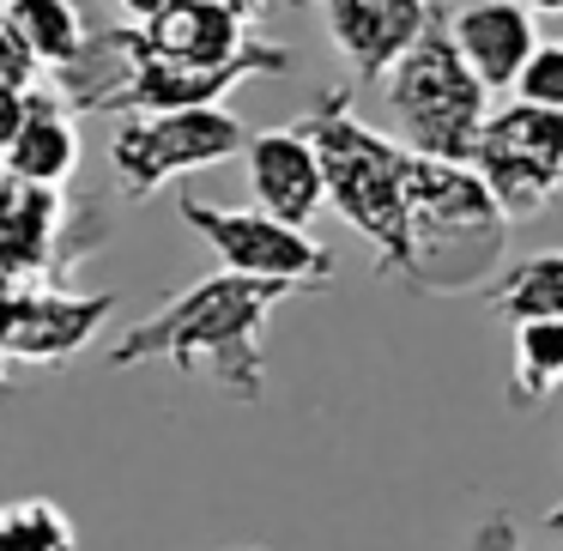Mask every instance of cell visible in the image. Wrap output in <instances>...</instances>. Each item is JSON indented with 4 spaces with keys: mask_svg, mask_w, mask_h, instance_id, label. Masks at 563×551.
<instances>
[{
    "mask_svg": "<svg viewBox=\"0 0 563 551\" xmlns=\"http://www.w3.org/2000/svg\"><path fill=\"white\" fill-rule=\"evenodd\" d=\"M285 297L297 291L279 279H249V273L219 267L207 279L183 285L158 316L134 321L110 345V364H170L183 376H207L231 400L255 406L267 394V328Z\"/></svg>",
    "mask_w": 563,
    "mask_h": 551,
    "instance_id": "6da1fadb",
    "label": "cell"
},
{
    "mask_svg": "<svg viewBox=\"0 0 563 551\" xmlns=\"http://www.w3.org/2000/svg\"><path fill=\"white\" fill-rule=\"evenodd\" d=\"M509 212L485 188V176L461 158H424L406 152V231H412V267L406 285L437 297H473L497 279L509 249Z\"/></svg>",
    "mask_w": 563,
    "mask_h": 551,
    "instance_id": "7a4b0ae2",
    "label": "cell"
},
{
    "mask_svg": "<svg viewBox=\"0 0 563 551\" xmlns=\"http://www.w3.org/2000/svg\"><path fill=\"white\" fill-rule=\"evenodd\" d=\"M321 158L328 212H340L369 249L382 279H406L412 267V231H406V146L352 110L345 91L316 98V110L297 122Z\"/></svg>",
    "mask_w": 563,
    "mask_h": 551,
    "instance_id": "3957f363",
    "label": "cell"
},
{
    "mask_svg": "<svg viewBox=\"0 0 563 551\" xmlns=\"http://www.w3.org/2000/svg\"><path fill=\"white\" fill-rule=\"evenodd\" d=\"M382 98H388L394 140H400L406 152L461 158V164L473 158V140H478L485 110H490V91L478 86V74L461 62L442 7H437V19L394 55V67L382 74Z\"/></svg>",
    "mask_w": 563,
    "mask_h": 551,
    "instance_id": "277c9868",
    "label": "cell"
},
{
    "mask_svg": "<svg viewBox=\"0 0 563 551\" xmlns=\"http://www.w3.org/2000/svg\"><path fill=\"white\" fill-rule=\"evenodd\" d=\"M103 49L115 55V79L110 86H91L79 98V110H128V115H146V110H200V103H224L236 86L249 79H279L291 74V49L267 37H249L231 62H170V55H152L140 43L134 25H115L103 37Z\"/></svg>",
    "mask_w": 563,
    "mask_h": 551,
    "instance_id": "5b68a950",
    "label": "cell"
},
{
    "mask_svg": "<svg viewBox=\"0 0 563 551\" xmlns=\"http://www.w3.org/2000/svg\"><path fill=\"white\" fill-rule=\"evenodd\" d=\"M249 128L236 122L224 103H200V110H146L128 115L110 140V170L128 200H146L158 188L183 183L195 170H219L224 158H243Z\"/></svg>",
    "mask_w": 563,
    "mask_h": 551,
    "instance_id": "8992f818",
    "label": "cell"
},
{
    "mask_svg": "<svg viewBox=\"0 0 563 551\" xmlns=\"http://www.w3.org/2000/svg\"><path fill=\"white\" fill-rule=\"evenodd\" d=\"M473 164L509 219H539L563 195V115L539 103H497L473 140Z\"/></svg>",
    "mask_w": 563,
    "mask_h": 551,
    "instance_id": "52a82bcc",
    "label": "cell"
},
{
    "mask_svg": "<svg viewBox=\"0 0 563 551\" xmlns=\"http://www.w3.org/2000/svg\"><path fill=\"white\" fill-rule=\"evenodd\" d=\"M176 219L219 255V267L249 279H279L291 291L333 279V255L309 236V224H285L261 207H219V200H176Z\"/></svg>",
    "mask_w": 563,
    "mask_h": 551,
    "instance_id": "ba28073f",
    "label": "cell"
},
{
    "mask_svg": "<svg viewBox=\"0 0 563 551\" xmlns=\"http://www.w3.org/2000/svg\"><path fill=\"white\" fill-rule=\"evenodd\" d=\"M321 19L333 55L352 67L357 86H382L394 55L437 19L442 0H297Z\"/></svg>",
    "mask_w": 563,
    "mask_h": 551,
    "instance_id": "9c48e42d",
    "label": "cell"
},
{
    "mask_svg": "<svg viewBox=\"0 0 563 551\" xmlns=\"http://www.w3.org/2000/svg\"><path fill=\"white\" fill-rule=\"evenodd\" d=\"M243 164H249V188H255L261 212H273L285 224H309L316 212H328L321 158L303 128H261V134H249Z\"/></svg>",
    "mask_w": 563,
    "mask_h": 551,
    "instance_id": "30bf717a",
    "label": "cell"
},
{
    "mask_svg": "<svg viewBox=\"0 0 563 551\" xmlns=\"http://www.w3.org/2000/svg\"><path fill=\"white\" fill-rule=\"evenodd\" d=\"M0 170L43 183V188H62L79 170V103L55 79H37L25 91V115H19L13 140L0 152Z\"/></svg>",
    "mask_w": 563,
    "mask_h": 551,
    "instance_id": "8fae6325",
    "label": "cell"
},
{
    "mask_svg": "<svg viewBox=\"0 0 563 551\" xmlns=\"http://www.w3.org/2000/svg\"><path fill=\"white\" fill-rule=\"evenodd\" d=\"M449 37L461 49V62L478 74L485 91H509L521 62L533 55L539 43V25L521 0H478V7H461L449 19Z\"/></svg>",
    "mask_w": 563,
    "mask_h": 551,
    "instance_id": "7c38bea8",
    "label": "cell"
},
{
    "mask_svg": "<svg viewBox=\"0 0 563 551\" xmlns=\"http://www.w3.org/2000/svg\"><path fill=\"white\" fill-rule=\"evenodd\" d=\"M0 19L19 31V43L37 55V67L55 79V86L79 91L91 55H98V31H91V19H86L79 0H7Z\"/></svg>",
    "mask_w": 563,
    "mask_h": 551,
    "instance_id": "4fadbf2b",
    "label": "cell"
},
{
    "mask_svg": "<svg viewBox=\"0 0 563 551\" xmlns=\"http://www.w3.org/2000/svg\"><path fill=\"white\" fill-rule=\"evenodd\" d=\"M140 43L152 55H170V62H231L249 43V25L236 13H224L219 0H164L158 13L140 19Z\"/></svg>",
    "mask_w": 563,
    "mask_h": 551,
    "instance_id": "5bb4252c",
    "label": "cell"
},
{
    "mask_svg": "<svg viewBox=\"0 0 563 551\" xmlns=\"http://www.w3.org/2000/svg\"><path fill=\"white\" fill-rule=\"evenodd\" d=\"M55 224H62V188L0 170V261L7 267L37 279L43 255L55 249Z\"/></svg>",
    "mask_w": 563,
    "mask_h": 551,
    "instance_id": "9a60e30c",
    "label": "cell"
},
{
    "mask_svg": "<svg viewBox=\"0 0 563 551\" xmlns=\"http://www.w3.org/2000/svg\"><path fill=\"white\" fill-rule=\"evenodd\" d=\"M563 388V316H539V321H515L509 340V406H545Z\"/></svg>",
    "mask_w": 563,
    "mask_h": 551,
    "instance_id": "2e32d148",
    "label": "cell"
},
{
    "mask_svg": "<svg viewBox=\"0 0 563 551\" xmlns=\"http://www.w3.org/2000/svg\"><path fill=\"white\" fill-rule=\"evenodd\" d=\"M485 304L503 321H539V316H563V249H539V255L503 267L485 285Z\"/></svg>",
    "mask_w": 563,
    "mask_h": 551,
    "instance_id": "e0dca14e",
    "label": "cell"
},
{
    "mask_svg": "<svg viewBox=\"0 0 563 551\" xmlns=\"http://www.w3.org/2000/svg\"><path fill=\"white\" fill-rule=\"evenodd\" d=\"M0 551H79L74 515L49 497H19L0 509Z\"/></svg>",
    "mask_w": 563,
    "mask_h": 551,
    "instance_id": "ac0fdd59",
    "label": "cell"
},
{
    "mask_svg": "<svg viewBox=\"0 0 563 551\" xmlns=\"http://www.w3.org/2000/svg\"><path fill=\"white\" fill-rule=\"evenodd\" d=\"M509 91L521 103H539V110H558L563 115V37H539Z\"/></svg>",
    "mask_w": 563,
    "mask_h": 551,
    "instance_id": "d6986e66",
    "label": "cell"
},
{
    "mask_svg": "<svg viewBox=\"0 0 563 551\" xmlns=\"http://www.w3.org/2000/svg\"><path fill=\"white\" fill-rule=\"evenodd\" d=\"M0 79H7V86H37V79H49L37 67V55L19 43V31L7 25V19H0Z\"/></svg>",
    "mask_w": 563,
    "mask_h": 551,
    "instance_id": "ffe728a7",
    "label": "cell"
},
{
    "mask_svg": "<svg viewBox=\"0 0 563 551\" xmlns=\"http://www.w3.org/2000/svg\"><path fill=\"white\" fill-rule=\"evenodd\" d=\"M473 551H527L521 546V521L509 509H490L485 521L473 527Z\"/></svg>",
    "mask_w": 563,
    "mask_h": 551,
    "instance_id": "44dd1931",
    "label": "cell"
},
{
    "mask_svg": "<svg viewBox=\"0 0 563 551\" xmlns=\"http://www.w3.org/2000/svg\"><path fill=\"white\" fill-rule=\"evenodd\" d=\"M25 91H31V86H7V79H0V152H7L19 115H25Z\"/></svg>",
    "mask_w": 563,
    "mask_h": 551,
    "instance_id": "7402d4cb",
    "label": "cell"
},
{
    "mask_svg": "<svg viewBox=\"0 0 563 551\" xmlns=\"http://www.w3.org/2000/svg\"><path fill=\"white\" fill-rule=\"evenodd\" d=\"M219 7H224V13H236L243 25H255V19H267L273 0H219Z\"/></svg>",
    "mask_w": 563,
    "mask_h": 551,
    "instance_id": "603a6c76",
    "label": "cell"
},
{
    "mask_svg": "<svg viewBox=\"0 0 563 551\" xmlns=\"http://www.w3.org/2000/svg\"><path fill=\"white\" fill-rule=\"evenodd\" d=\"M533 19H563V0H521Z\"/></svg>",
    "mask_w": 563,
    "mask_h": 551,
    "instance_id": "cb8c5ba5",
    "label": "cell"
},
{
    "mask_svg": "<svg viewBox=\"0 0 563 551\" xmlns=\"http://www.w3.org/2000/svg\"><path fill=\"white\" fill-rule=\"evenodd\" d=\"M158 7H164V0H122V13L134 19V25H140V19H146V13H158Z\"/></svg>",
    "mask_w": 563,
    "mask_h": 551,
    "instance_id": "d4e9b609",
    "label": "cell"
},
{
    "mask_svg": "<svg viewBox=\"0 0 563 551\" xmlns=\"http://www.w3.org/2000/svg\"><path fill=\"white\" fill-rule=\"evenodd\" d=\"M545 533H558V546H563V503H558V509L545 515Z\"/></svg>",
    "mask_w": 563,
    "mask_h": 551,
    "instance_id": "484cf974",
    "label": "cell"
},
{
    "mask_svg": "<svg viewBox=\"0 0 563 551\" xmlns=\"http://www.w3.org/2000/svg\"><path fill=\"white\" fill-rule=\"evenodd\" d=\"M0 7H7V0H0Z\"/></svg>",
    "mask_w": 563,
    "mask_h": 551,
    "instance_id": "4316f807",
    "label": "cell"
}]
</instances>
